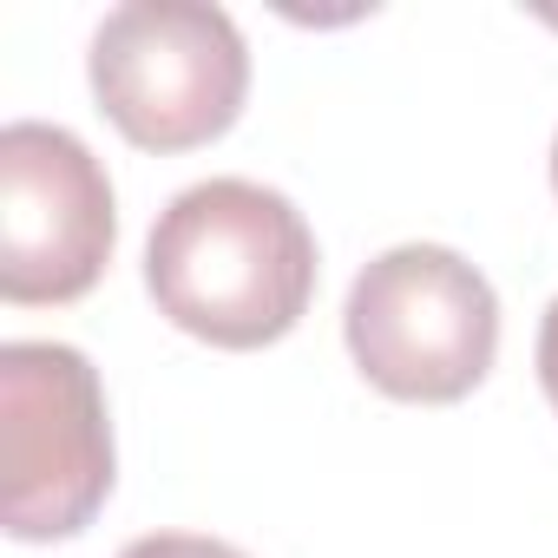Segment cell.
I'll list each match as a JSON object with an SVG mask.
<instances>
[{
    "label": "cell",
    "mask_w": 558,
    "mask_h": 558,
    "mask_svg": "<svg viewBox=\"0 0 558 558\" xmlns=\"http://www.w3.org/2000/svg\"><path fill=\"white\" fill-rule=\"evenodd\" d=\"M145 290L158 316L210 349H269L316 296V236L283 191L210 178L178 191L151 223Z\"/></svg>",
    "instance_id": "cell-1"
},
{
    "label": "cell",
    "mask_w": 558,
    "mask_h": 558,
    "mask_svg": "<svg viewBox=\"0 0 558 558\" xmlns=\"http://www.w3.org/2000/svg\"><path fill=\"white\" fill-rule=\"evenodd\" d=\"M112 493L99 368L66 342L0 349V519L21 545L73 538Z\"/></svg>",
    "instance_id": "cell-2"
},
{
    "label": "cell",
    "mask_w": 558,
    "mask_h": 558,
    "mask_svg": "<svg viewBox=\"0 0 558 558\" xmlns=\"http://www.w3.org/2000/svg\"><path fill=\"white\" fill-rule=\"evenodd\" d=\"M349 355L395 401H460L499 355L493 283L440 243H401L375 256L349 290Z\"/></svg>",
    "instance_id": "cell-3"
},
{
    "label": "cell",
    "mask_w": 558,
    "mask_h": 558,
    "mask_svg": "<svg viewBox=\"0 0 558 558\" xmlns=\"http://www.w3.org/2000/svg\"><path fill=\"white\" fill-rule=\"evenodd\" d=\"M93 93L138 151H197L236 125L250 53L223 8L132 0L93 34Z\"/></svg>",
    "instance_id": "cell-4"
},
{
    "label": "cell",
    "mask_w": 558,
    "mask_h": 558,
    "mask_svg": "<svg viewBox=\"0 0 558 558\" xmlns=\"http://www.w3.org/2000/svg\"><path fill=\"white\" fill-rule=\"evenodd\" d=\"M112 184L106 165L66 132L21 119L0 132V296L73 303L112 263Z\"/></svg>",
    "instance_id": "cell-5"
},
{
    "label": "cell",
    "mask_w": 558,
    "mask_h": 558,
    "mask_svg": "<svg viewBox=\"0 0 558 558\" xmlns=\"http://www.w3.org/2000/svg\"><path fill=\"white\" fill-rule=\"evenodd\" d=\"M119 558H243V551L223 538H197V532H151V538L125 545Z\"/></svg>",
    "instance_id": "cell-6"
},
{
    "label": "cell",
    "mask_w": 558,
    "mask_h": 558,
    "mask_svg": "<svg viewBox=\"0 0 558 558\" xmlns=\"http://www.w3.org/2000/svg\"><path fill=\"white\" fill-rule=\"evenodd\" d=\"M538 381H545V401L558 408V296H551V310L538 323Z\"/></svg>",
    "instance_id": "cell-7"
},
{
    "label": "cell",
    "mask_w": 558,
    "mask_h": 558,
    "mask_svg": "<svg viewBox=\"0 0 558 558\" xmlns=\"http://www.w3.org/2000/svg\"><path fill=\"white\" fill-rule=\"evenodd\" d=\"M551 184H558V138H551Z\"/></svg>",
    "instance_id": "cell-8"
}]
</instances>
